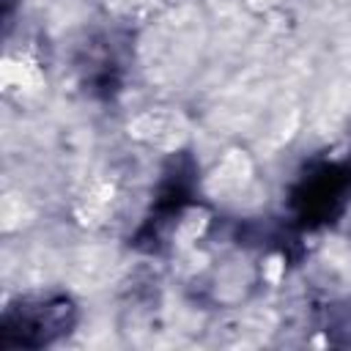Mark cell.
Segmentation results:
<instances>
[{
  "instance_id": "6da1fadb",
  "label": "cell",
  "mask_w": 351,
  "mask_h": 351,
  "mask_svg": "<svg viewBox=\"0 0 351 351\" xmlns=\"http://www.w3.org/2000/svg\"><path fill=\"white\" fill-rule=\"evenodd\" d=\"M71 315V304L69 302H36L30 307H19L16 313L5 315V335L16 337L14 343L22 346H41L47 340H52L55 335L66 332L69 318Z\"/></svg>"
}]
</instances>
